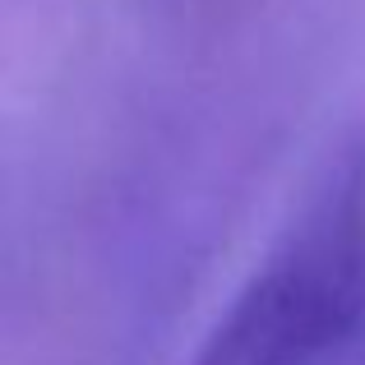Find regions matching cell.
<instances>
[{"label":"cell","instance_id":"cell-1","mask_svg":"<svg viewBox=\"0 0 365 365\" xmlns=\"http://www.w3.org/2000/svg\"><path fill=\"white\" fill-rule=\"evenodd\" d=\"M365 329V130L333 143L292 222L185 365H333Z\"/></svg>","mask_w":365,"mask_h":365}]
</instances>
